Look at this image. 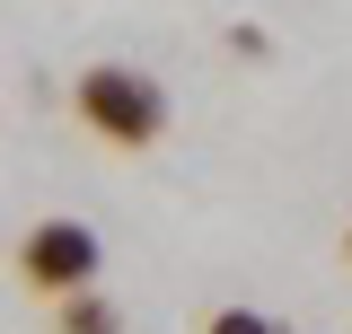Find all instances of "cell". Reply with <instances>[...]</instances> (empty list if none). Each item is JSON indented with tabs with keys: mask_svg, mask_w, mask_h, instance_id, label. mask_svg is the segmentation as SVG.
Returning a JSON list of instances; mask_svg holds the SVG:
<instances>
[{
	"mask_svg": "<svg viewBox=\"0 0 352 334\" xmlns=\"http://www.w3.org/2000/svg\"><path fill=\"white\" fill-rule=\"evenodd\" d=\"M97 273H106V238L88 220H36L18 238V282H27V299H71Z\"/></svg>",
	"mask_w": 352,
	"mask_h": 334,
	"instance_id": "2",
	"label": "cell"
},
{
	"mask_svg": "<svg viewBox=\"0 0 352 334\" xmlns=\"http://www.w3.org/2000/svg\"><path fill=\"white\" fill-rule=\"evenodd\" d=\"M344 264H352V229H344Z\"/></svg>",
	"mask_w": 352,
	"mask_h": 334,
	"instance_id": "6",
	"label": "cell"
},
{
	"mask_svg": "<svg viewBox=\"0 0 352 334\" xmlns=\"http://www.w3.org/2000/svg\"><path fill=\"white\" fill-rule=\"evenodd\" d=\"M203 334H282V326H273L264 308H212V326H203Z\"/></svg>",
	"mask_w": 352,
	"mask_h": 334,
	"instance_id": "4",
	"label": "cell"
},
{
	"mask_svg": "<svg viewBox=\"0 0 352 334\" xmlns=\"http://www.w3.org/2000/svg\"><path fill=\"white\" fill-rule=\"evenodd\" d=\"M229 53H238V62H273V36H264V27H247V18H238V27H229Z\"/></svg>",
	"mask_w": 352,
	"mask_h": 334,
	"instance_id": "5",
	"label": "cell"
},
{
	"mask_svg": "<svg viewBox=\"0 0 352 334\" xmlns=\"http://www.w3.org/2000/svg\"><path fill=\"white\" fill-rule=\"evenodd\" d=\"M53 334H124V308H115V299L88 282V291L53 299Z\"/></svg>",
	"mask_w": 352,
	"mask_h": 334,
	"instance_id": "3",
	"label": "cell"
},
{
	"mask_svg": "<svg viewBox=\"0 0 352 334\" xmlns=\"http://www.w3.org/2000/svg\"><path fill=\"white\" fill-rule=\"evenodd\" d=\"M71 115L88 124V141H106V150H150V141H168L176 124V97L159 71H141V62H88L80 80H71Z\"/></svg>",
	"mask_w": 352,
	"mask_h": 334,
	"instance_id": "1",
	"label": "cell"
}]
</instances>
